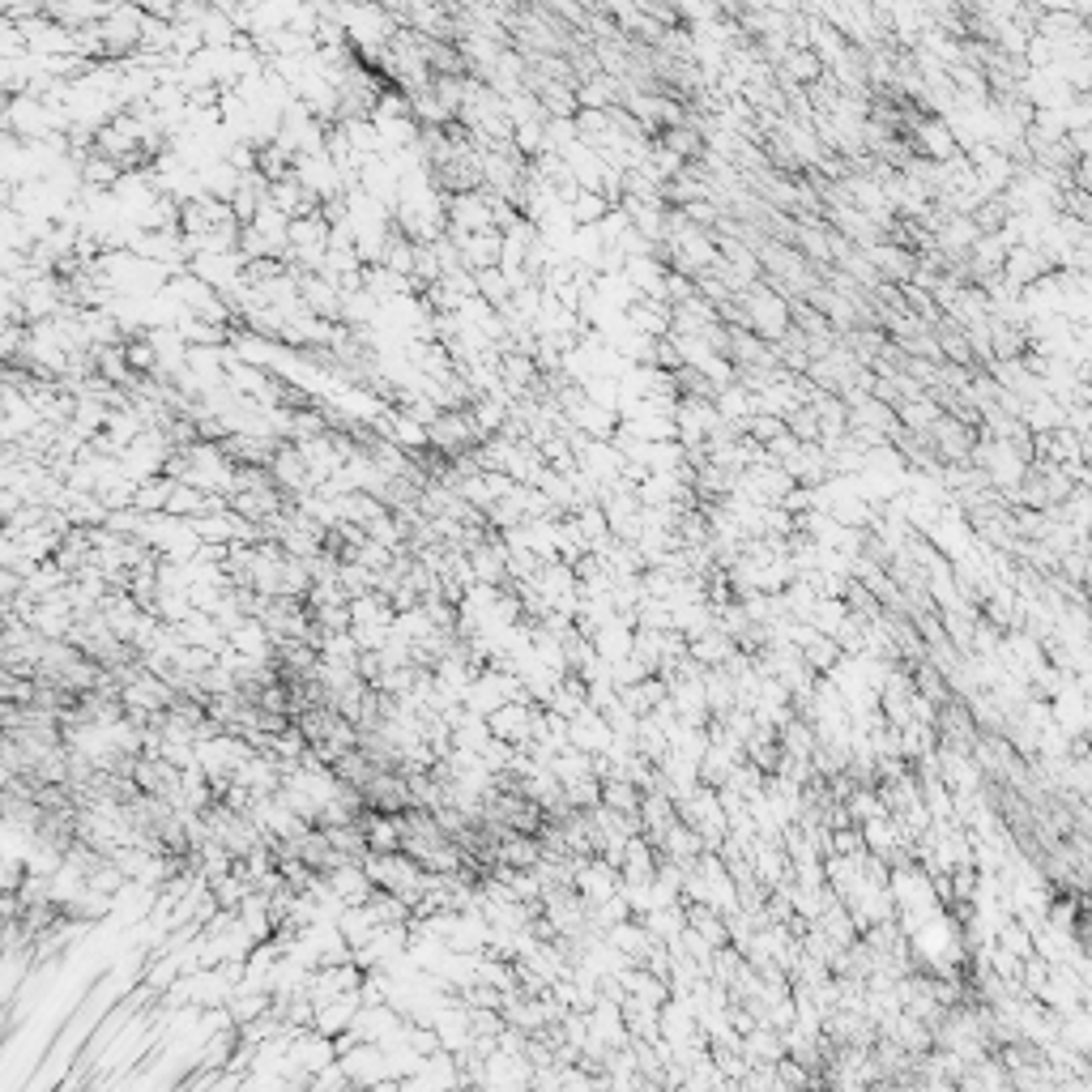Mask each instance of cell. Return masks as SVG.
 <instances>
[{"instance_id":"obj_1","label":"cell","mask_w":1092,"mask_h":1092,"mask_svg":"<svg viewBox=\"0 0 1092 1092\" xmlns=\"http://www.w3.org/2000/svg\"><path fill=\"white\" fill-rule=\"evenodd\" d=\"M530 726H534V713L521 709V704H517V709H499V713H495V734H499V738L525 743V738H530Z\"/></svg>"}]
</instances>
